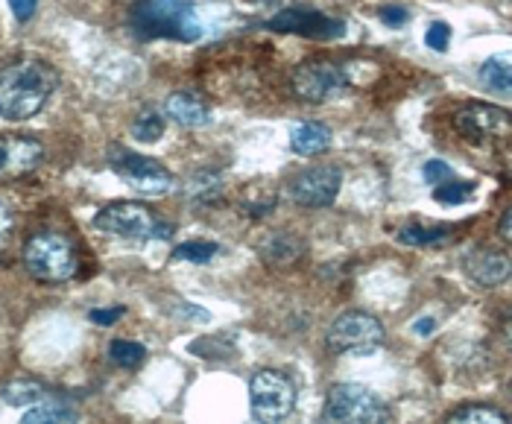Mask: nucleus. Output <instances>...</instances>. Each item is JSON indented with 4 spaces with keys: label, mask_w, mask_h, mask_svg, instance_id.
Here are the masks:
<instances>
[{
    "label": "nucleus",
    "mask_w": 512,
    "mask_h": 424,
    "mask_svg": "<svg viewBox=\"0 0 512 424\" xmlns=\"http://www.w3.org/2000/svg\"><path fill=\"white\" fill-rule=\"evenodd\" d=\"M109 357L118 366H123V369H138L147 360V348L141 346V343H132V340H112Z\"/></svg>",
    "instance_id": "25"
},
{
    "label": "nucleus",
    "mask_w": 512,
    "mask_h": 424,
    "mask_svg": "<svg viewBox=\"0 0 512 424\" xmlns=\"http://www.w3.org/2000/svg\"><path fill=\"white\" fill-rule=\"evenodd\" d=\"M480 82L483 88L495 91V94H510L512 91V71L507 59H486L483 68H480Z\"/></svg>",
    "instance_id": "20"
},
{
    "label": "nucleus",
    "mask_w": 512,
    "mask_h": 424,
    "mask_svg": "<svg viewBox=\"0 0 512 424\" xmlns=\"http://www.w3.org/2000/svg\"><path fill=\"white\" fill-rule=\"evenodd\" d=\"M422 176H425V182H428V185H439V182H448V179H454V170H451L445 161L431 158V161L422 167Z\"/></svg>",
    "instance_id": "28"
},
{
    "label": "nucleus",
    "mask_w": 512,
    "mask_h": 424,
    "mask_svg": "<svg viewBox=\"0 0 512 424\" xmlns=\"http://www.w3.org/2000/svg\"><path fill=\"white\" fill-rule=\"evenodd\" d=\"M381 21L387 24V27H404L407 24V18H410V12L404 9V6H381Z\"/></svg>",
    "instance_id": "29"
},
{
    "label": "nucleus",
    "mask_w": 512,
    "mask_h": 424,
    "mask_svg": "<svg viewBox=\"0 0 512 424\" xmlns=\"http://www.w3.org/2000/svg\"><path fill=\"white\" fill-rule=\"evenodd\" d=\"M340 188H343V170L334 164H319L296 173L287 182V196L299 208H328L334 205Z\"/></svg>",
    "instance_id": "11"
},
{
    "label": "nucleus",
    "mask_w": 512,
    "mask_h": 424,
    "mask_svg": "<svg viewBox=\"0 0 512 424\" xmlns=\"http://www.w3.org/2000/svg\"><path fill=\"white\" fill-rule=\"evenodd\" d=\"M425 44L436 50V53H445L448 50V44H451V27L445 24V21H436L428 27V33H425Z\"/></svg>",
    "instance_id": "27"
},
{
    "label": "nucleus",
    "mask_w": 512,
    "mask_h": 424,
    "mask_svg": "<svg viewBox=\"0 0 512 424\" xmlns=\"http://www.w3.org/2000/svg\"><path fill=\"white\" fill-rule=\"evenodd\" d=\"M434 328H436L434 319H416V322H413V331H416L419 337H428V334H434Z\"/></svg>",
    "instance_id": "33"
},
{
    "label": "nucleus",
    "mask_w": 512,
    "mask_h": 424,
    "mask_svg": "<svg viewBox=\"0 0 512 424\" xmlns=\"http://www.w3.org/2000/svg\"><path fill=\"white\" fill-rule=\"evenodd\" d=\"M24 267L39 281L62 284L79 272L77 249L59 232L33 234L24 246Z\"/></svg>",
    "instance_id": "3"
},
{
    "label": "nucleus",
    "mask_w": 512,
    "mask_h": 424,
    "mask_svg": "<svg viewBox=\"0 0 512 424\" xmlns=\"http://www.w3.org/2000/svg\"><path fill=\"white\" fill-rule=\"evenodd\" d=\"M454 129L472 141V144H486V141H498V138H507L512 129L510 112L507 109H498V106H489V103H469V106H460L454 112Z\"/></svg>",
    "instance_id": "12"
},
{
    "label": "nucleus",
    "mask_w": 512,
    "mask_h": 424,
    "mask_svg": "<svg viewBox=\"0 0 512 424\" xmlns=\"http://www.w3.org/2000/svg\"><path fill=\"white\" fill-rule=\"evenodd\" d=\"M325 343L334 354L366 357V354H375L378 348L387 343V331H384V322L378 316L363 313V310H349V313H340L331 322Z\"/></svg>",
    "instance_id": "5"
},
{
    "label": "nucleus",
    "mask_w": 512,
    "mask_h": 424,
    "mask_svg": "<svg viewBox=\"0 0 512 424\" xmlns=\"http://www.w3.org/2000/svg\"><path fill=\"white\" fill-rule=\"evenodd\" d=\"M387 401L363 384H334L328 389L322 419L334 424H384L390 422Z\"/></svg>",
    "instance_id": "4"
},
{
    "label": "nucleus",
    "mask_w": 512,
    "mask_h": 424,
    "mask_svg": "<svg viewBox=\"0 0 512 424\" xmlns=\"http://www.w3.org/2000/svg\"><path fill=\"white\" fill-rule=\"evenodd\" d=\"M77 419V410L68 404V401H62V398H41L39 404H33L30 410H24V422L27 424H41V422H53V424H62V422H74Z\"/></svg>",
    "instance_id": "17"
},
{
    "label": "nucleus",
    "mask_w": 512,
    "mask_h": 424,
    "mask_svg": "<svg viewBox=\"0 0 512 424\" xmlns=\"http://www.w3.org/2000/svg\"><path fill=\"white\" fill-rule=\"evenodd\" d=\"M44 158V147L36 138L3 135L0 138V176H24L33 173Z\"/></svg>",
    "instance_id": "13"
},
{
    "label": "nucleus",
    "mask_w": 512,
    "mask_h": 424,
    "mask_svg": "<svg viewBox=\"0 0 512 424\" xmlns=\"http://www.w3.org/2000/svg\"><path fill=\"white\" fill-rule=\"evenodd\" d=\"M264 261L267 264H293L296 255L302 252V243L287 232H276L267 243H264Z\"/></svg>",
    "instance_id": "19"
},
{
    "label": "nucleus",
    "mask_w": 512,
    "mask_h": 424,
    "mask_svg": "<svg viewBox=\"0 0 512 424\" xmlns=\"http://www.w3.org/2000/svg\"><path fill=\"white\" fill-rule=\"evenodd\" d=\"M474 185L469 182H457V179H448V182H439L434 185V199L439 205H463L469 196H472Z\"/></svg>",
    "instance_id": "26"
},
{
    "label": "nucleus",
    "mask_w": 512,
    "mask_h": 424,
    "mask_svg": "<svg viewBox=\"0 0 512 424\" xmlns=\"http://www.w3.org/2000/svg\"><path fill=\"white\" fill-rule=\"evenodd\" d=\"M349 71L334 62V59H308L302 65H296L293 77H290V88L296 97L308 100V103H325L331 97H337L340 91L349 88Z\"/></svg>",
    "instance_id": "9"
},
{
    "label": "nucleus",
    "mask_w": 512,
    "mask_h": 424,
    "mask_svg": "<svg viewBox=\"0 0 512 424\" xmlns=\"http://www.w3.org/2000/svg\"><path fill=\"white\" fill-rule=\"evenodd\" d=\"M220 252L217 243H208V240H188L182 246L173 249V261H188V264H211L214 255Z\"/></svg>",
    "instance_id": "24"
},
{
    "label": "nucleus",
    "mask_w": 512,
    "mask_h": 424,
    "mask_svg": "<svg viewBox=\"0 0 512 424\" xmlns=\"http://www.w3.org/2000/svg\"><path fill=\"white\" fill-rule=\"evenodd\" d=\"M9 234H12V217H9V211L0 205V249L9 243Z\"/></svg>",
    "instance_id": "32"
},
{
    "label": "nucleus",
    "mask_w": 512,
    "mask_h": 424,
    "mask_svg": "<svg viewBox=\"0 0 512 424\" xmlns=\"http://www.w3.org/2000/svg\"><path fill=\"white\" fill-rule=\"evenodd\" d=\"M296 407V386L276 369H261L249 378V413L255 422L287 419Z\"/></svg>",
    "instance_id": "6"
},
{
    "label": "nucleus",
    "mask_w": 512,
    "mask_h": 424,
    "mask_svg": "<svg viewBox=\"0 0 512 424\" xmlns=\"http://www.w3.org/2000/svg\"><path fill=\"white\" fill-rule=\"evenodd\" d=\"M448 424H507L510 416L498 407H489V404H463L457 410H451L445 416Z\"/></svg>",
    "instance_id": "18"
},
{
    "label": "nucleus",
    "mask_w": 512,
    "mask_h": 424,
    "mask_svg": "<svg viewBox=\"0 0 512 424\" xmlns=\"http://www.w3.org/2000/svg\"><path fill=\"white\" fill-rule=\"evenodd\" d=\"M164 115L185 129H202L211 123V106L199 97L197 91H176L167 97Z\"/></svg>",
    "instance_id": "15"
},
{
    "label": "nucleus",
    "mask_w": 512,
    "mask_h": 424,
    "mask_svg": "<svg viewBox=\"0 0 512 424\" xmlns=\"http://www.w3.org/2000/svg\"><path fill=\"white\" fill-rule=\"evenodd\" d=\"M395 240L404 243V246H436V243H445L448 240V229L445 226H422V223H413V226L398 229Z\"/></svg>",
    "instance_id": "21"
},
{
    "label": "nucleus",
    "mask_w": 512,
    "mask_h": 424,
    "mask_svg": "<svg viewBox=\"0 0 512 424\" xmlns=\"http://www.w3.org/2000/svg\"><path fill=\"white\" fill-rule=\"evenodd\" d=\"M164 129H167V117L156 115V112H144V115H138L135 120H132V126H129L132 138H135V141H141V144H156L158 138L164 135Z\"/></svg>",
    "instance_id": "23"
},
{
    "label": "nucleus",
    "mask_w": 512,
    "mask_h": 424,
    "mask_svg": "<svg viewBox=\"0 0 512 424\" xmlns=\"http://www.w3.org/2000/svg\"><path fill=\"white\" fill-rule=\"evenodd\" d=\"M463 270L469 272V278L480 287H498L510 278V261L504 252H495L489 246H477L472 252H466Z\"/></svg>",
    "instance_id": "14"
},
{
    "label": "nucleus",
    "mask_w": 512,
    "mask_h": 424,
    "mask_svg": "<svg viewBox=\"0 0 512 424\" xmlns=\"http://www.w3.org/2000/svg\"><path fill=\"white\" fill-rule=\"evenodd\" d=\"M94 229L109 237H123V240H150V237H167L170 226L156 223L150 208L141 202H112L94 217Z\"/></svg>",
    "instance_id": "7"
},
{
    "label": "nucleus",
    "mask_w": 512,
    "mask_h": 424,
    "mask_svg": "<svg viewBox=\"0 0 512 424\" xmlns=\"http://www.w3.org/2000/svg\"><path fill=\"white\" fill-rule=\"evenodd\" d=\"M331 129L319 120H305V123H296L290 129V150L302 158H314L322 155L331 147Z\"/></svg>",
    "instance_id": "16"
},
{
    "label": "nucleus",
    "mask_w": 512,
    "mask_h": 424,
    "mask_svg": "<svg viewBox=\"0 0 512 424\" xmlns=\"http://www.w3.org/2000/svg\"><path fill=\"white\" fill-rule=\"evenodd\" d=\"M109 164L129 188H135L144 196H164V193L173 191V185H176L173 173L164 164H158L156 158L132 153L126 147H112L109 150Z\"/></svg>",
    "instance_id": "8"
},
{
    "label": "nucleus",
    "mask_w": 512,
    "mask_h": 424,
    "mask_svg": "<svg viewBox=\"0 0 512 424\" xmlns=\"http://www.w3.org/2000/svg\"><path fill=\"white\" fill-rule=\"evenodd\" d=\"M129 27L138 39H167L194 44L202 39L194 3L188 0H135L129 6Z\"/></svg>",
    "instance_id": "2"
},
{
    "label": "nucleus",
    "mask_w": 512,
    "mask_h": 424,
    "mask_svg": "<svg viewBox=\"0 0 512 424\" xmlns=\"http://www.w3.org/2000/svg\"><path fill=\"white\" fill-rule=\"evenodd\" d=\"M59 88V74L41 59H18L0 68V117L24 123L47 106Z\"/></svg>",
    "instance_id": "1"
},
{
    "label": "nucleus",
    "mask_w": 512,
    "mask_h": 424,
    "mask_svg": "<svg viewBox=\"0 0 512 424\" xmlns=\"http://www.w3.org/2000/svg\"><path fill=\"white\" fill-rule=\"evenodd\" d=\"M501 237L504 240H510V211L504 214V220H501Z\"/></svg>",
    "instance_id": "34"
},
{
    "label": "nucleus",
    "mask_w": 512,
    "mask_h": 424,
    "mask_svg": "<svg viewBox=\"0 0 512 424\" xmlns=\"http://www.w3.org/2000/svg\"><path fill=\"white\" fill-rule=\"evenodd\" d=\"M267 27L276 33H293L316 41H334L346 36V24L340 18L325 15L314 6H287L267 21Z\"/></svg>",
    "instance_id": "10"
},
{
    "label": "nucleus",
    "mask_w": 512,
    "mask_h": 424,
    "mask_svg": "<svg viewBox=\"0 0 512 424\" xmlns=\"http://www.w3.org/2000/svg\"><path fill=\"white\" fill-rule=\"evenodd\" d=\"M9 6H12V15L24 24V21H30V18L36 15L39 0H9Z\"/></svg>",
    "instance_id": "30"
},
{
    "label": "nucleus",
    "mask_w": 512,
    "mask_h": 424,
    "mask_svg": "<svg viewBox=\"0 0 512 424\" xmlns=\"http://www.w3.org/2000/svg\"><path fill=\"white\" fill-rule=\"evenodd\" d=\"M0 398L9 407H33L44 398V389L33 381H15V384H6L0 389Z\"/></svg>",
    "instance_id": "22"
},
{
    "label": "nucleus",
    "mask_w": 512,
    "mask_h": 424,
    "mask_svg": "<svg viewBox=\"0 0 512 424\" xmlns=\"http://www.w3.org/2000/svg\"><path fill=\"white\" fill-rule=\"evenodd\" d=\"M123 313H126V310L115 305V308H106V310H91V313H88V319H91L94 325H112V322H118Z\"/></svg>",
    "instance_id": "31"
}]
</instances>
